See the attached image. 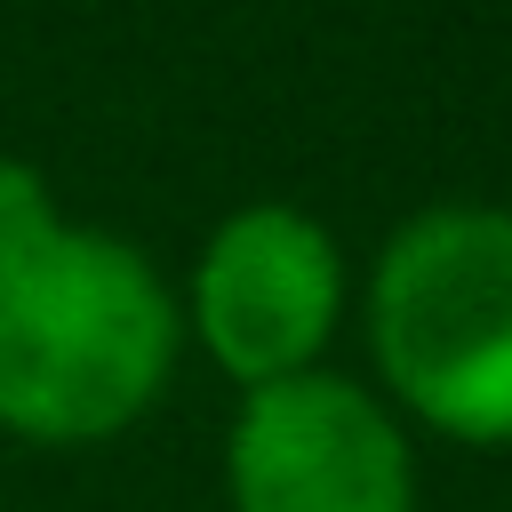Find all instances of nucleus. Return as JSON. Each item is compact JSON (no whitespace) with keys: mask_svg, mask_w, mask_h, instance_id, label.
<instances>
[{"mask_svg":"<svg viewBox=\"0 0 512 512\" xmlns=\"http://www.w3.org/2000/svg\"><path fill=\"white\" fill-rule=\"evenodd\" d=\"M384 384L456 440H512V216L432 208L392 232L368 288Z\"/></svg>","mask_w":512,"mask_h":512,"instance_id":"2","label":"nucleus"},{"mask_svg":"<svg viewBox=\"0 0 512 512\" xmlns=\"http://www.w3.org/2000/svg\"><path fill=\"white\" fill-rule=\"evenodd\" d=\"M336 304H344V264L328 224L280 200L224 216L192 272V328L208 360L248 392L304 376L336 328Z\"/></svg>","mask_w":512,"mask_h":512,"instance_id":"4","label":"nucleus"},{"mask_svg":"<svg viewBox=\"0 0 512 512\" xmlns=\"http://www.w3.org/2000/svg\"><path fill=\"white\" fill-rule=\"evenodd\" d=\"M232 512H416L400 424L344 376L256 384L224 432Z\"/></svg>","mask_w":512,"mask_h":512,"instance_id":"3","label":"nucleus"},{"mask_svg":"<svg viewBox=\"0 0 512 512\" xmlns=\"http://www.w3.org/2000/svg\"><path fill=\"white\" fill-rule=\"evenodd\" d=\"M56 224H64V216H56V200H48V176H40L32 160H0V264L24 256V248H40Z\"/></svg>","mask_w":512,"mask_h":512,"instance_id":"5","label":"nucleus"},{"mask_svg":"<svg viewBox=\"0 0 512 512\" xmlns=\"http://www.w3.org/2000/svg\"><path fill=\"white\" fill-rule=\"evenodd\" d=\"M176 296L120 232L56 224L0 264V432L80 448L128 432L176 368Z\"/></svg>","mask_w":512,"mask_h":512,"instance_id":"1","label":"nucleus"}]
</instances>
